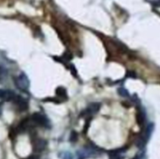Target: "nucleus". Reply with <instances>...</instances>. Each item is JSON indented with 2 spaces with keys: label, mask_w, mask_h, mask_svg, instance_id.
Wrapping results in <instances>:
<instances>
[{
  "label": "nucleus",
  "mask_w": 160,
  "mask_h": 159,
  "mask_svg": "<svg viewBox=\"0 0 160 159\" xmlns=\"http://www.w3.org/2000/svg\"><path fill=\"white\" fill-rule=\"evenodd\" d=\"M102 151L100 148L96 146H87L82 149L79 150L78 152V159H88L98 157L101 154Z\"/></svg>",
  "instance_id": "1"
},
{
  "label": "nucleus",
  "mask_w": 160,
  "mask_h": 159,
  "mask_svg": "<svg viewBox=\"0 0 160 159\" xmlns=\"http://www.w3.org/2000/svg\"><path fill=\"white\" fill-rule=\"evenodd\" d=\"M153 129H154V126H153L152 123L151 124H148L146 126V128L145 129L144 132L141 134L138 137V138L137 139V141H136V146L138 148H143L145 147V145L148 143V140H149L150 137H151L152 133L153 132Z\"/></svg>",
  "instance_id": "2"
},
{
  "label": "nucleus",
  "mask_w": 160,
  "mask_h": 159,
  "mask_svg": "<svg viewBox=\"0 0 160 159\" xmlns=\"http://www.w3.org/2000/svg\"><path fill=\"white\" fill-rule=\"evenodd\" d=\"M31 123H34L36 126L43 128H50V121L48 117L43 113L41 112H35L31 117Z\"/></svg>",
  "instance_id": "3"
},
{
  "label": "nucleus",
  "mask_w": 160,
  "mask_h": 159,
  "mask_svg": "<svg viewBox=\"0 0 160 159\" xmlns=\"http://www.w3.org/2000/svg\"><path fill=\"white\" fill-rule=\"evenodd\" d=\"M15 84L17 88L20 90H23V91L28 90L30 86L29 79L25 73H22L15 79Z\"/></svg>",
  "instance_id": "4"
},
{
  "label": "nucleus",
  "mask_w": 160,
  "mask_h": 159,
  "mask_svg": "<svg viewBox=\"0 0 160 159\" xmlns=\"http://www.w3.org/2000/svg\"><path fill=\"white\" fill-rule=\"evenodd\" d=\"M127 153L126 147H120L109 151V159H124Z\"/></svg>",
  "instance_id": "5"
},
{
  "label": "nucleus",
  "mask_w": 160,
  "mask_h": 159,
  "mask_svg": "<svg viewBox=\"0 0 160 159\" xmlns=\"http://www.w3.org/2000/svg\"><path fill=\"white\" fill-rule=\"evenodd\" d=\"M12 101L14 102L15 105L17 106V109L20 112L26 111L28 108V101L25 98H23V97L17 95Z\"/></svg>",
  "instance_id": "6"
},
{
  "label": "nucleus",
  "mask_w": 160,
  "mask_h": 159,
  "mask_svg": "<svg viewBox=\"0 0 160 159\" xmlns=\"http://www.w3.org/2000/svg\"><path fill=\"white\" fill-rule=\"evenodd\" d=\"M46 141L39 137H34V140H32L33 149L36 152H42L46 147Z\"/></svg>",
  "instance_id": "7"
},
{
  "label": "nucleus",
  "mask_w": 160,
  "mask_h": 159,
  "mask_svg": "<svg viewBox=\"0 0 160 159\" xmlns=\"http://www.w3.org/2000/svg\"><path fill=\"white\" fill-rule=\"evenodd\" d=\"M16 96H17V94L12 90L0 89V99L1 100L6 101H13Z\"/></svg>",
  "instance_id": "8"
},
{
  "label": "nucleus",
  "mask_w": 160,
  "mask_h": 159,
  "mask_svg": "<svg viewBox=\"0 0 160 159\" xmlns=\"http://www.w3.org/2000/svg\"><path fill=\"white\" fill-rule=\"evenodd\" d=\"M100 107H101V104L99 103H92V104H89L87 107V108L84 111V115H92L96 114L97 112L99 111Z\"/></svg>",
  "instance_id": "9"
},
{
  "label": "nucleus",
  "mask_w": 160,
  "mask_h": 159,
  "mask_svg": "<svg viewBox=\"0 0 160 159\" xmlns=\"http://www.w3.org/2000/svg\"><path fill=\"white\" fill-rule=\"evenodd\" d=\"M136 118H137L138 124L140 126L145 124V119H146V115L144 111V109L139 108L137 112V115H136Z\"/></svg>",
  "instance_id": "10"
},
{
  "label": "nucleus",
  "mask_w": 160,
  "mask_h": 159,
  "mask_svg": "<svg viewBox=\"0 0 160 159\" xmlns=\"http://www.w3.org/2000/svg\"><path fill=\"white\" fill-rule=\"evenodd\" d=\"M56 94L60 101H66L68 98L67 90L63 87H58L56 90Z\"/></svg>",
  "instance_id": "11"
},
{
  "label": "nucleus",
  "mask_w": 160,
  "mask_h": 159,
  "mask_svg": "<svg viewBox=\"0 0 160 159\" xmlns=\"http://www.w3.org/2000/svg\"><path fill=\"white\" fill-rule=\"evenodd\" d=\"M117 92H118V94L120 96L123 97V98H128V97H130L129 92L124 87H120V88H119L117 90Z\"/></svg>",
  "instance_id": "12"
},
{
  "label": "nucleus",
  "mask_w": 160,
  "mask_h": 159,
  "mask_svg": "<svg viewBox=\"0 0 160 159\" xmlns=\"http://www.w3.org/2000/svg\"><path fill=\"white\" fill-rule=\"evenodd\" d=\"M8 74L7 70L2 66H0V81L4 80Z\"/></svg>",
  "instance_id": "13"
},
{
  "label": "nucleus",
  "mask_w": 160,
  "mask_h": 159,
  "mask_svg": "<svg viewBox=\"0 0 160 159\" xmlns=\"http://www.w3.org/2000/svg\"><path fill=\"white\" fill-rule=\"evenodd\" d=\"M61 159H73L72 154L70 152H62L61 153Z\"/></svg>",
  "instance_id": "14"
},
{
  "label": "nucleus",
  "mask_w": 160,
  "mask_h": 159,
  "mask_svg": "<svg viewBox=\"0 0 160 159\" xmlns=\"http://www.w3.org/2000/svg\"><path fill=\"white\" fill-rule=\"evenodd\" d=\"M78 133H77L76 132H74V131H73L70 136V141L76 142L77 140H78Z\"/></svg>",
  "instance_id": "15"
},
{
  "label": "nucleus",
  "mask_w": 160,
  "mask_h": 159,
  "mask_svg": "<svg viewBox=\"0 0 160 159\" xmlns=\"http://www.w3.org/2000/svg\"><path fill=\"white\" fill-rule=\"evenodd\" d=\"M128 77H132V78H136V75L134 74L133 72H128V74H127Z\"/></svg>",
  "instance_id": "16"
},
{
  "label": "nucleus",
  "mask_w": 160,
  "mask_h": 159,
  "mask_svg": "<svg viewBox=\"0 0 160 159\" xmlns=\"http://www.w3.org/2000/svg\"><path fill=\"white\" fill-rule=\"evenodd\" d=\"M27 159H38V157L37 156H31V157H29Z\"/></svg>",
  "instance_id": "17"
},
{
  "label": "nucleus",
  "mask_w": 160,
  "mask_h": 159,
  "mask_svg": "<svg viewBox=\"0 0 160 159\" xmlns=\"http://www.w3.org/2000/svg\"><path fill=\"white\" fill-rule=\"evenodd\" d=\"M132 159H141V158H140V157H139V155H136V156H134Z\"/></svg>",
  "instance_id": "18"
},
{
  "label": "nucleus",
  "mask_w": 160,
  "mask_h": 159,
  "mask_svg": "<svg viewBox=\"0 0 160 159\" xmlns=\"http://www.w3.org/2000/svg\"><path fill=\"white\" fill-rule=\"evenodd\" d=\"M2 114V104L0 103V115H1Z\"/></svg>",
  "instance_id": "19"
}]
</instances>
